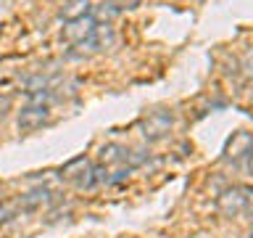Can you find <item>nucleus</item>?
Here are the masks:
<instances>
[{"mask_svg": "<svg viewBox=\"0 0 253 238\" xmlns=\"http://www.w3.org/2000/svg\"><path fill=\"white\" fill-rule=\"evenodd\" d=\"M61 180L71 182L77 190H90V188L98 185V182H95V164L87 156H74L71 162L63 164Z\"/></svg>", "mask_w": 253, "mask_h": 238, "instance_id": "obj_1", "label": "nucleus"}, {"mask_svg": "<svg viewBox=\"0 0 253 238\" xmlns=\"http://www.w3.org/2000/svg\"><path fill=\"white\" fill-rule=\"evenodd\" d=\"M50 119V111H47L45 103H35L29 101L27 106L19 111V130L21 132H32V130H40L42 124H47Z\"/></svg>", "mask_w": 253, "mask_h": 238, "instance_id": "obj_2", "label": "nucleus"}, {"mask_svg": "<svg viewBox=\"0 0 253 238\" xmlns=\"http://www.w3.org/2000/svg\"><path fill=\"white\" fill-rule=\"evenodd\" d=\"M216 209L224 214V217H237V214H243L245 212L243 188H227L224 193L216 198Z\"/></svg>", "mask_w": 253, "mask_h": 238, "instance_id": "obj_3", "label": "nucleus"}, {"mask_svg": "<svg viewBox=\"0 0 253 238\" xmlns=\"http://www.w3.org/2000/svg\"><path fill=\"white\" fill-rule=\"evenodd\" d=\"M169 130H171V117L166 114V111H153V114H148L145 122H142V135L150 140L164 138Z\"/></svg>", "mask_w": 253, "mask_h": 238, "instance_id": "obj_4", "label": "nucleus"}, {"mask_svg": "<svg viewBox=\"0 0 253 238\" xmlns=\"http://www.w3.org/2000/svg\"><path fill=\"white\" fill-rule=\"evenodd\" d=\"M253 154V135L251 132H235L232 138H229L227 148H224V156L232 159V162H240V159L251 156Z\"/></svg>", "mask_w": 253, "mask_h": 238, "instance_id": "obj_5", "label": "nucleus"}, {"mask_svg": "<svg viewBox=\"0 0 253 238\" xmlns=\"http://www.w3.org/2000/svg\"><path fill=\"white\" fill-rule=\"evenodd\" d=\"M92 32H95V19L92 16H84V19L69 21L66 27H63V37H66L71 45H79V43H84Z\"/></svg>", "mask_w": 253, "mask_h": 238, "instance_id": "obj_6", "label": "nucleus"}, {"mask_svg": "<svg viewBox=\"0 0 253 238\" xmlns=\"http://www.w3.org/2000/svg\"><path fill=\"white\" fill-rule=\"evenodd\" d=\"M92 5L90 0H63L61 8H58V16L63 21H77V19H84V16H90Z\"/></svg>", "mask_w": 253, "mask_h": 238, "instance_id": "obj_7", "label": "nucleus"}, {"mask_svg": "<svg viewBox=\"0 0 253 238\" xmlns=\"http://www.w3.org/2000/svg\"><path fill=\"white\" fill-rule=\"evenodd\" d=\"M119 13H122V5H119V3H111V0H103V3L92 5V11H90V16L95 19V24H111Z\"/></svg>", "mask_w": 253, "mask_h": 238, "instance_id": "obj_8", "label": "nucleus"}, {"mask_svg": "<svg viewBox=\"0 0 253 238\" xmlns=\"http://www.w3.org/2000/svg\"><path fill=\"white\" fill-rule=\"evenodd\" d=\"M50 196H53L50 188H37V190H29L27 196H21L16 206H24V209H37V206H42V204L50 201Z\"/></svg>", "mask_w": 253, "mask_h": 238, "instance_id": "obj_9", "label": "nucleus"}, {"mask_svg": "<svg viewBox=\"0 0 253 238\" xmlns=\"http://www.w3.org/2000/svg\"><path fill=\"white\" fill-rule=\"evenodd\" d=\"M243 196H245V212L253 214V188H243Z\"/></svg>", "mask_w": 253, "mask_h": 238, "instance_id": "obj_10", "label": "nucleus"}, {"mask_svg": "<svg viewBox=\"0 0 253 238\" xmlns=\"http://www.w3.org/2000/svg\"><path fill=\"white\" fill-rule=\"evenodd\" d=\"M251 175H253V154H251Z\"/></svg>", "mask_w": 253, "mask_h": 238, "instance_id": "obj_11", "label": "nucleus"}, {"mask_svg": "<svg viewBox=\"0 0 253 238\" xmlns=\"http://www.w3.org/2000/svg\"><path fill=\"white\" fill-rule=\"evenodd\" d=\"M0 204H3V190H0Z\"/></svg>", "mask_w": 253, "mask_h": 238, "instance_id": "obj_12", "label": "nucleus"}]
</instances>
